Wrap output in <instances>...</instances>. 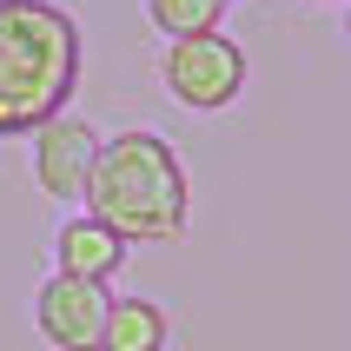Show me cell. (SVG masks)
Instances as JSON below:
<instances>
[{
    "label": "cell",
    "mask_w": 351,
    "mask_h": 351,
    "mask_svg": "<svg viewBox=\"0 0 351 351\" xmlns=\"http://www.w3.org/2000/svg\"><path fill=\"white\" fill-rule=\"evenodd\" d=\"M86 213L106 219L126 245H173L186 239V219H193V179H186V159L173 153V139L146 133H113L99 139V159L86 173Z\"/></svg>",
    "instance_id": "cell-1"
},
{
    "label": "cell",
    "mask_w": 351,
    "mask_h": 351,
    "mask_svg": "<svg viewBox=\"0 0 351 351\" xmlns=\"http://www.w3.org/2000/svg\"><path fill=\"white\" fill-rule=\"evenodd\" d=\"M80 27L53 0H0V139L66 113L80 86Z\"/></svg>",
    "instance_id": "cell-2"
},
{
    "label": "cell",
    "mask_w": 351,
    "mask_h": 351,
    "mask_svg": "<svg viewBox=\"0 0 351 351\" xmlns=\"http://www.w3.org/2000/svg\"><path fill=\"white\" fill-rule=\"evenodd\" d=\"M245 80H252L245 47L226 40L219 27L213 34L166 40V53H159V86H166V99L186 106V113H226V106H239V99H245Z\"/></svg>",
    "instance_id": "cell-3"
},
{
    "label": "cell",
    "mask_w": 351,
    "mask_h": 351,
    "mask_svg": "<svg viewBox=\"0 0 351 351\" xmlns=\"http://www.w3.org/2000/svg\"><path fill=\"white\" fill-rule=\"evenodd\" d=\"M106 305H113V292H106V285L53 272V278L34 292V325H40V338H47L53 351H99Z\"/></svg>",
    "instance_id": "cell-4"
},
{
    "label": "cell",
    "mask_w": 351,
    "mask_h": 351,
    "mask_svg": "<svg viewBox=\"0 0 351 351\" xmlns=\"http://www.w3.org/2000/svg\"><path fill=\"white\" fill-rule=\"evenodd\" d=\"M99 159V133L73 113H53L34 126V179L47 199H80L86 193V173Z\"/></svg>",
    "instance_id": "cell-5"
},
{
    "label": "cell",
    "mask_w": 351,
    "mask_h": 351,
    "mask_svg": "<svg viewBox=\"0 0 351 351\" xmlns=\"http://www.w3.org/2000/svg\"><path fill=\"white\" fill-rule=\"evenodd\" d=\"M53 265H60L66 278H93V285H106V278L126 265V239H119L106 219L73 213V219L53 232Z\"/></svg>",
    "instance_id": "cell-6"
},
{
    "label": "cell",
    "mask_w": 351,
    "mask_h": 351,
    "mask_svg": "<svg viewBox=\"0 0 351 351\" xmlns=\"http://www.w3.org/2000/svg\"><path fill=\"white\" fill-rule=\"evenodd\" d=\"M173 345V318L153 298H113L106 305V332H99V351H166Z\"/></svg>",
    "instance_id": "cell-7"
},
{
    "label": "cell",
    "mask_w": 351,
    "mask_h": 351,
    "mask_svg": "<svg viewBox=\"0 0 351 351\" xmlns=\"http://www.w3.org/2000/svg\"><path fill=\"white\" fill-rule=\"evenodd\" d=\"M146 20H153L166 40H186V34H213L226 20V0H146Z\"/></svg>",
    "instance_id": "cell-8"
},
{
    "label": "cell",
    "mask_w": 351,
    "mask_h": 351,
    "mask_svg": "<svg viewBox=\"0 0 351 351\" xmlns=\"http://www.w3.org/2000/svg\"><path fill=\"white\" fill-rule=\"evenodd\" d=\"M312 7H345V0H312Z\"/></svg>",
    "instance_id": "cell-9"
},
{
    "label": "cell",
    "mask_w": 351,
    "mask_h": 351,
    "mask_svg": "<svg viewBox=\"0 0 351 351\" xmlns=\"http://www.w3.org/2000/svg\"><path fill=\"white\" fill-rule=\"evenodd\" d=\"M345 7H351V0H345ZM345 40H351V14H345Z\"/></svg>",
    "instance_id": "cell-10"
}]
</instances>
